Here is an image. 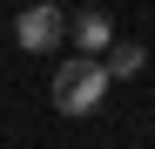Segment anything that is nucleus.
I'll return each mask as SVG.
<instances>
[{"mask_svg": "<svg viewBox=\"0 0 155 149\" xmlns=\"http://www.w3.org/2000/svg\"><path fill=\"white\" fill-rule=\"evenodd\" d=\"M47 95H54V109H61V115H94V109H101V95H108V74H101V61L74 54V61H61L54 74H47Z\"/></svg>", "mask_w": 155, "mask_h": 149, "instance_id": "f257e3e1", "label": "nucleus"}, {"mask_svg": "<svg viewBox=\"0 0 155 149\" xmlns=\"http://www.w3.org/2000/svg\"><path fill=\"white\" fill-rule=\"evenodd\" d=\"M14 41L27 47V54H54V47L68 41V14L54 7V0H34V7L14 14Z\"/></svg>", "mask_w": 155, "mask_h": 149, "instance_id": "f03ea898", "label": "nucleus"}, {"mask_svg": "<svg viewBox=\"0 0 155 149\" xmlns=\"http://www.w3.org/2000/svg\"><path fill=\"white\" fill-rule=\"evenodd\" d=\"M68 34L81 41V54L88 61H101L115 47V14H101V7H88V14H68Z\"/></svg>", "mask_w": 155, "mask_h": 149, "instance_id": "7ed1b4c3", "label": "nucleus"}, {"mask_svg": "<svg viewBox=\"0 0 155 149\" xmlns=\"http://www.w3.org/2000/svg\"><path fill=\"white\" fill-rule=\"evenodd\" d=\"M148 68V47L142 41H115L108 54H101V74H108V81H128V74H142Z\"/></svg>", "mask_w": 155, "mask_h": 149, "instance_id": "20e7f679", "label": "nucleus"}]
</instances>
